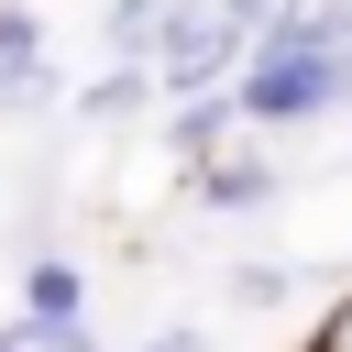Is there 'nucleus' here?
Returning a JSON list of instances; mask_svg holds the SVG:
<instances>
[{
    "instance_id": "6",
    "label": "nucleus",
    "mask_w": 352,
    "mask_h": 352,
    "mask_svg": "<svg viewBox=\"0 0 352 352\" xmlns=\"http://www.w3.org/2000/svg\"><path fill=\"white\" fill-rule=\"evenodd\" d=\"M154 352H198V341H187V330H165V341H154Z\"/></svg>"
},
{
    "instance_id": "3",
    "label": "nucleus",
    "mask_w": 352,
    "mask_h": 352,
    "mask_svg": "<svg viewBox=\"0 0 352 352\" xmlns=\"http://www.w3.org/2000/svg\"><path fill=\"white\" fill-rule=\"evenodd\" d=\"M33 308L66 319V308H77V275H66V264H33Z\"/></svg>"
},
{
    "instance_id": "1",
    "label": "nucleus",
    "mask_w": 352,
    "mask_h": 352,
    "mask_svg": "<svg viewBox=\"0 0 352 352\" xmlns=\"http://www.w3.org/2000/svg\"><path fill=\"white\" fill-rule=\"evenodd\" d=\"M319 99H330V66H319L308 44L264 55V66H253V88H242V110H264V121H297V110H319Z\"/></svg>"
},
{
    "instance_id": "4",
    "label": "nucleus",
    "mask_w": 352,
    "mask_h": 352,
    "mask_svg": "<svg viewBox=\"0 0 352 352\" xmlns=\"http://www.w3.org/2000/svg\"><path fill=\"white\" fill-rule=\"evenodd\" d=\"M0 66H33V22L22 11H0Z\"/></svg>"
},
{
    "instance_id": "2",
    "label": "nucleus",
    "mask_w": 352,
    "mask_h": 352,
    "mask_svg": "<svg viewBox=\"0 0 352 352\" xmlns=\"http://www.w3.org/2000/svg\"><path fill=\"white\" fill-rule=\"evenodd\" d=\"M264 187H275V176H264V165H220V176H209V198H220V209H253V198H264Z\"/></svg>"
},
{
    "instance_id": "5",
    "label": "nucleus",
    "mask_w": 352,
    "mask_h": 352,
    "mask_svg": "<svg viewBox=\"0 0 352 352\" xmlns=\"http://www.w3.org/2000/svg\"><path fill=\"white\" fill-rule=\"evenodd\" d=\"M319 352H352V308H341V319H330V341H319Z\"/></svg>"
}]
</instances>
